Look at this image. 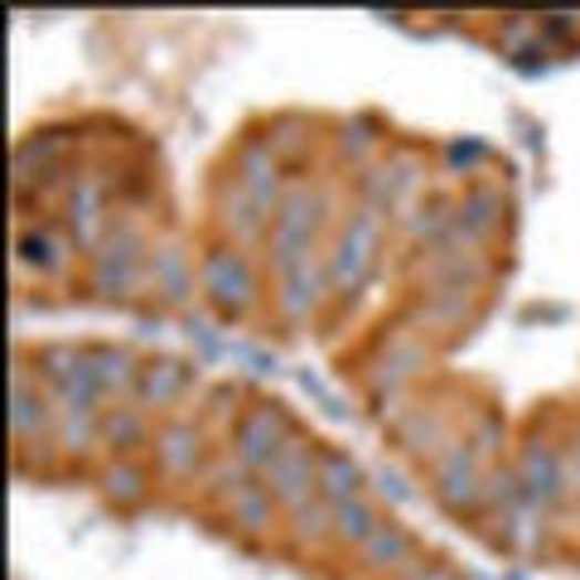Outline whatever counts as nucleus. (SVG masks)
<instances>
[{
    "mask_svg": "<svg viewBox=\"0 0 580 580\" xmlns=\"http://www.w3.org/2000/svg\"><path fill=\"white\" fill-rule=\"evenodd\" d=\"M204 290L214 296V305H218L222 314L247 310V305H252V296H257L247 261L232 257V252H214V257L204 261Z\"/></svg>",
    "mask_w": 580,
    "mask_h": 580,
    "instance_id": "obj_3",
    "label": "nucleus"
},
{
    "mask_svg": "<svg viewBox=\"0 0 580 580\" xmlns=\"http://www.w3.org/2000/svg\"><path fill=\"white\" fill-rule=\"evenodd\" d=\"M184 377H189V373H184L179 363H151V367H145V377H141V397L160 406V402H169L184 387Z\"/></svg>",
    "mask_w": 580,
    "mask_h": 580,
    "instance_id": "obj_9",
    "label": "nucleus"
},
{
    "mask_svg": "<svg viewBox=\"0 0 580 580\" xmlns=\"http://www.w3.org/2000/svg\"><path fill=\"white\" fill-rule=\"evenodd\" d=\"M320 489H324V504H349V498H359V469H353L344 455H324L320 459Z\"/></svg>",
    "mask_w": 580,
    "mask_h": 580,
    "instance_id": "obj_6",
    "label": "nucleus"
},
{
    "mask_svg": "<svg viewBox=\"0 0 580 580\" xmlns=\"http://www.w3.org/2000/svg\"><path fill=\"white\" fill-rule=\"evenodd\" d=\"M20 257L34 261V267H54V242H49L44 232H39V237L24 232V237H20Z\"/></svg>",
    "mask_w": 580,
    "mask_h": 580,
    "instance_id": "obj_14",
    "label": "nucleus"
},
{
    "mask_svg": "<svg viewBox=\"0 0 580 580\" xmlns=\"http://www.w3.org/2000/svg\"><path fill=\"white\" fill-rule=\"evenodd\" d=\"M334 532V508L329 504H300L296 508V537L300 542H314V537Z\"/></svg>",
    "mask_w": 580,
    "mask_h": 580,
    "instance_id": "obj_11",
    "label": "nucleus"
},
{
    "mask_svg": "<svg viewBox=\"0 0 580 580\" xmlns=\"http://www.w3.org/2000/svg\"><path fill=\"white\" fill-rule=\"evenodd\" d=\"M160 459H165V469H175V474L189 469V465H194V431H184V426L165 431V441H160Z\"/></svg>",
    "mask_w": 580,
    "mask_h": 580,
    "instance_id": "obj_12",
    "label": "nucleus"
},
{
    "mask_svg": "<svg viewBox=\"0 0 580 580\" xmlns=\"http://www.w3.org/2000/svg\"><path fill=\"white\" fill-rule=\"evenodd\" d=\"M136 267H141V242L131 232L112 237L107 252L97 257V286H116V296H126V286L136 281Z\"/></svg>",
    "mask_w": 580,
    "mask_h": 580,
    "instance_id": "obj_4",
    "label": "nucleus"
},
{
    "mask_svg": "<svg viewBox=\"0 0 580 580\" xmlns=\"http://www.w3.org/2000/svg\"><path fill=\"white\" fill-rule=\"evenodd\" d=\"M261 474H267V494L281 498L290 512H296L300 504H310V494L320 489V465H314V455L300 441H286V450L276 455Z\"/></svg>",
    "mask_w": 580,
    "mask_h": 580,
    "instance_id": "obj_1",
    "label": "nucleus"
},
{
    "mask_svg": "<svg viewBox=\"0 0 580 580\" xmlns=\"http://www.w3.org/2000/svg\"><path fill=\"white\" fill-rule=\"evenodd\" d=\"M363 557L377 561V566H387V561H412V537H406L402 527L377 522V532L363 542Z\"/></svg>",
    "mask_w": 580,
    "mask_h": 580,
    "instance_id": "obj_8",
    "label": "nucleus"
},
{
    "mask_svg": "<svg viewBox=\"0 0 580 580\" xmlns=\"http://www.w3.org/2000/svg\"><path fill=\"white\" fill-rule=\"evenodd\" d=\"M232 450H237V459H242L247 469H267L271 459L286 450V421H281V412H271V406L247 412L242 421H237Z\"/></svg>",
    "mask_w": 580,
    "mask_h": 580,
    "instance_id": "obj_2",
    "label": "nucleus"
},
{
    "mask_svg": "<svg viewBox=\"0 0 580 580\" xmlns=\"http://www.w3.org/2000/svg\"><path fill=\"white\" fill-rule=\"evenodd\" d=\"M267 504H271L267 489H242L232 498V512L242 518V527H267Z\"/></svg>",
    "mask_w": 580,
    "mask_h": 580,
    "instance_id": "obj_13",
    "label": "nucleus"
},
{
    "mask_svg": "<svg viewBox=\"0 0 580 580\" xmlns=\"http://www.w3.org/2000/svg\"><path fill=\"white\" fill-rule=\"evenodd\" d=\"M92 373H97V387L102 392H112V387H126L131 382V353L126 349H102V353H92Z\"/></svg>",
    "mask_w": 580,
    "mask_h": 580,
    "instance_id": "obj_10",
    "label": "nucleus"
},
{
    "mask_svg": "<svg viewBox=\"0 0 580 580\" xmlns=\"http://www.w3.org/2000/svg\"><path fill=\"white\" fill-rule=\"evenodd\" d=\"M329 508H334V532L344 537V542L363 547L367 537L377 532V518H373V508H367L363 498H349V504H329Z\"/></svg>",
    "mask_w": 580,
    "mask_h": 580,
    "instance_id": "obj_7",
    "label": "nucleus"
},
{
    "mask_svg": "<svg viewBox=\"0 0 580 580\" xmlns=\"http://www.w3.org/2000/svg\"><path fill=\"white\" fill-rule=\"evenodd\" d=\"M373 237H377V228H373V218H359V222H353V232L344 237V247H339V252H344V257H339V281H359V276L367 271V261H373V252H367V247H373Z\"/></svg>",
    "mask_w": 580,
    "mask_h": 580,
    "instance_id": "obj_5",
    "label": "nucleus"
}]
</instances>
